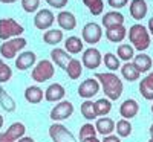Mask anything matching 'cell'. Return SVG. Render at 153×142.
<instances>
[{
	"label": "cell",
	"mask_w": 153,
	"mask_h": 142,
	"mask_svg": "<svg viewBox=\"0 0 153 142\" xmlns=\"http://www.w3.org/2000/svg\"><path fill=\"white\" fill-rule=\"evenodd\" d=\"M68 73V76L71 80H78L81 73H83V63L80 60H76V58H72L68 64V67L65 70Z\"/></svg>",
	"instance_id": "4316f807"
},
{
	"label": "cell",
	"mask_w": 153,
	"mask_h": 142,
	"mask_svg": "<svg viewBox=\"0 0 153 142\" xmlns=\"http://www.w3.org/2000/svg\"><path fill=\"white\" fill-rule=\"evenodd\" d=\"M150 110H152V113H153V104H152V109H150Z\"/></svg>",
	"instance_id": "f907efd6"
},
{
	"label": "cell",
	"mask_w": 153,
	"mask_h": 142,
	"mask_svg": "<svg viewBox=\"0 0 153 142\" xmlns=\"http://www.w3.org/2000/svg\"><path fill=\"white\" fill-rule=\"evenodd\" d=\"M72 58H74V57H72V55H69L65 49L55 47V49L51 50V61H52V63L55 64V66L61 67L63 70H66L68 64H69V61H71Z\"/></svg>",
	"instance_id": "5bb4252c"
},
{
	"label": "cell",
	"mask_w": 153,
	"mask_h": 142,
	"mask_svg": "<svg viewBox=\"0 0 153 142\" xmlns=\"http://www.w3.org/2000/svg\"><path fill=\"white\" fill-rule=\"evenodd\" d=\"M100 83L97 78H87L78 86V96L83 99H91L100 92Z\"/></svg>",
	"instance_id": "8fae6325"
},
{
	"label": "cell",
	"mask_w": 153,
	"mask_h": 142,
	"mask_svg": "<svg viewBox=\"0 0 153 142\" xmlns=\"http://www.w3.org/2000/svg\"><path fill=\"white\" fill-rule=\"evenodd\" d=\"M126 35H127V29L124 28V24L106 29V38L110 43H121L126 38Z\"/></svg>",
	"instance_id": "cb8c5ba5"
},
{
	"label": "cell",
	"mask_w": 153,
	"mask_h": 142,
	"mask_svg": "<svg viewBox=\"0 0 153 142\" xmlns=\"http://www.w3.org/2000/svg\"><path fill=\"white\" fill-rule=\"evenodd\" d=\"M63 38H65V35H63L61 29H48L43 34V41L51 46H57L58 43L63 41Z\"/></svg>",
	"instance_id": "484cf974"
},
{
	"label": "cell",
	"mask_w": 153,
	"mask_h": 142,
	"mask_svg": "<svg viewBox=\"0 0 153 142\" xmlns=\"http://www.w3.org/2000/svg\"><path fill=\"white\" fill-rule=\"evenodd\" d=\"M129 40L135 50L144 52L150 47V32L141 23H135L129 28Z\"/></svg>",
	"instance_id": "7a4b0ae2"
},
{
	"label": "cell",
	"mask_w": 153,
	"mask_h": 142,
	"mask_svg": "<svg viewBox=\"0 0 153 142\" xmlns=\"http://www.w3.org/2000/svg\"><path fill=\"white\" fill-rule=\"evenodd\" d=\"M149 142H153V138H150V141H149Z\"/></svg>",
	"instance_id": "816d5d0a"
},
{
	"label": "cell",
	"mask_w": 153,
	"mask_h": 142,
	"mask_svg": "<svg viewBox=\"0 0 153 142\" xmlns=\"http://www.w3.org/2000/svg\"><path fill=\"white\" fill-rule=\"evenodd\" d=\"M65 95H66V89L60 83H52L45 90V99L49 102H60V101H63Z\"/></svg>",
	"instance_id": "7c38bea8"
},
{
	"label": "cell",
	"mask_w": 153,
	"mask_h": 142,
	"mask_svg": "<svg viewBox=\"0 0 153 142\" xmlns=\"http://www.w3.org/2000/svg\"><path fill=\"white\" fill-rule=\"evenodd\" d=\"M80 142H101L97 136H92V138H86V139H81Z\"/></svg>",
	"instance_id": "7bdbcfd3"
},
{
	"label": "cell",
	"mask_w": 153,
	"mask_h": 142,
	"mask_svg": "<svg viewBox=\"0 0 153 142\" xmlns=\"http://www.w3.org/2000/svg\"><path fill=\"white\" fill-rule=\"evenodd\" d=\"M49 136L52 142H76L74 133L60 122H54L49 127Z\"/></svg>",
	"instance_id": "9c48e42d"
},
{
	"label": "cell",
	"mask_w": 153,
	"mask_h": 142,
	"mask_svg": "<svg viewBox=\"0 0 153 142\" xmlns=\"http://www.w3.org/2000/svg\"><path fill=\"white\" fill-rule=\"evenodd\" d=\"M147 29H149V32L153 35V17L152 18H149V24H147Z\"/></svg>",
	"instance_id": "ee69618b"
},
{
	"label": "cell",
	"mask_w": 153,
	"mask_h": 142,
	"mask_svg": "<svg viewBox=\"0 0 153 142\" xmlns=\"http://www.w3.org/2000/svg\"><path fill=\"white\" fill-rule=\"evenodd\" d=\"M81 63H83V67H86L89 70H95L101 66V63H103V55H101V52L97 47L91 46L89 49L83 50Z\"/></svg>",
	"instance_id": "ba28073f"
},
{
	"label": "cell",
	"mask_w": 153,
	"mask_h": 142,
	"mask_svg": "<svg viewBox=\"0 0 153 142\" xmlns=\"http://www.w3.org/2000/svg\"><path fill=\"white\" fill-rule=\"evenodd\" d=\"M0 106H2V109H3L5 112H8V113L14 112L16 107H17L16 101L12 99V96L6 92L3 87H0Z\"/></svg>",
	"instance_id": "f546056e"
},
{
	"label": "cell",
	"mask_w": 153,
	"mask_h": 142,
	"mask_svg": "<svg viewBox=\"0 0 153 142\" xmlns=\"http://www.w3.org/2000/svg\"><path fill=\"white\" fill-rule=\"evenodd\" d=\"M120 70H121L123 78L126 81H129V83H133V81L139 80V76H141V73L138 72V69L133 66V63H124Z\"/></svg>",
	"instance_id": "d4e9b609"
},
{
	"label": "cell",
	"mask_w": 153,
	"mask_h": 142,
	"mask_svg": "<svg viewBox=\"0 0 153 142\" xmlns=\"http://www.w3.org/2000/svg\"><path fill=\"white\" fill-rule=\"evenodd\" d=\"M129 11H130L132 18H135L136 21H141L147 16L149 8H147L146 0H132L130 6H129Z\"/></svg>",
	"instance_id": "e0dca14e"
},
{
	"label": "cell",
	"mask_w": 153,
	"mask_h": 142,
	"mask_svg": "<svg viewBox=\"0 0 153 142\" xmlns=\"http://www.w3.org/2000/svg\"><path fill=\"white\" fill-rule=\"evenodd\" d=\"M81 37H83V41L87 43V44H97L100 43V40L103 38V29L98 23L95 21H89L83 26V31H81Z\"/></svg>",
	"instance_id": "52a82bcc"
},
{
	"label": "cell",
	"mask_w": 153,
	"mask_h": 142,
	"mask_svg": "<svg viewBox=\"0 0 153 142\" xmlns=\"http://www.w3.org/2000/svg\"><path fill=\"white\" fill-rule=\"evenodd\" d=\"M55 21V16L51 9H40L34 17V26L40 31H48Z\"/></svg>",
	"instance_id": "30bf717a"
},
{
	"label": "cell",
	"mask_w": 153,
	"mask_h": 142,
	"mask_svg": "<svg viewBox=\"0 0 153 142\" xmlns=\"http://www.w3.org/2000/svg\"><path fill=\"white\" fill-rule=\"evenodd\" d=\"M23 26L14 18H0V40L8 41L11 38H17L23 34Z\"/></svg>",
	"instance_id": "277c9868"
},
{
	"label": "cell",
	"mask_w": 153,
	"mask_h": 142,
	"mask_svg": "<svg viewBox=\"0 0 153 142\" xmlns=\"http://www.w3.org/2000/svg\"><path fill=\"white\" fill-rule=\"evenodd\" d=\"M101 23L106 29H110L113 26H121V24H124V16L118 11H109L103 16Z\"/></svg>",
	"instance_id": "ac0fdd59"
},
{
	"label": "cell",
	"mask_w": 153,
	"mask_h": 142,
	"mask_svg": "<svg viewBox=\"0 0 153 142\" xmlns=\"http://www.w3.org/2000/svg\"><path fill=\"white\" fill-rule=\"evenodd\" d=\"M83 46H84V41L80 37L72 35V37H68L65 40V50L68 54H72V55L83 52Z\"/></svg>",
	"instance_id": "7402d4cb"
},
{
	"label": "cell",
	"mask_w": 153,
	"mask_h": 142,
	"mask_svg": "<svg viewBox=\"0 0 153 142\" xmlns=\"http://www.w3.org/2000/svg\"><path fill=\"white\" fill-rule=\"evenodd\" d=\"M55 75V67H54V63L51 60H40L32 69L31 72V78L35 83H45L52 80Z\"/></svg>",
	"instance_id": "3957f363"
},
{
	"label": "cell",
	"mask_w": 153,
	"mask_h": 142,
	"mask_svg": "<svg viewBox=\"0 0 153 142\" xmlns=\"http://www.w3.org/2000/svg\"><path fill=\"white\" fill-rule=\"evenodd\" d=\"M149 132H150V138H153V124L150 125V128H149Z\"/></svg>",
	"instance_id": "7dc6e473"
},
{
	"label": "cell",
	"mask_w": 153,
	"mask_h": 142,
	"mask_svg": "<svg viewBox=\"0 0 153 142\" xmlns=\"http://www.w3.org/2000/svg\"><path fill=\"white\" fill-rule=\"evenodd\" d=\"M74 115V104L71 101H60L58 104H55L49 113V118L54 122H61L69 119Z\"/></svg>",
	"instance_id": "8992f818"
},
{
	"label": "cell",
	"mask_w": 153,
	"mask_h": 142,
	"mask_svg": "<svg viewBox=\"0 0 153 142\" xmlns=\"http://www.w3.org/2000/svg\"><path fill=\"white\" fill-rule=\"evenodd\" d=\"M103 61H104V66L109 69V72H117L118 69H121V63H120V58L115 55V54H112V52H107V54H104V58H103Z\"/></svg>",
	"instance_id": "836d02e7"
},
{
	"label": "cell",
	"mask_w": 153,
	"mask_h": 142,
	"mask_svg": "<svg viewBox=\"0 0 153 142\" xmlns=\"http://www.w3.org/2000/svg\"><path fill=\"white\" fill-rule=\"evenodd\" d=\"M101 142H121V138L118 135H109V136H104V139Z\"/></svg>",
	"instance_id": "60d3db41"
},
{
	"label": "cell",
	"mask_w": 153,
	"mask_h": 142,
	"mask_svg": "<svg viewBox=\"0 0 153 142\" xmlns=\"http://www.w3.org/2000/svg\"><path fill=\"white\" fill-rule=\"evenodd\" d=\"M43 98H45V92L38 86H29L25 90V99L29 104H38V102L43 101Z\"/></svg>",
	"instance_id": "603a6c76"
},
{
	"label": "cell",
	"mask_w": 153,
	"mask_h": 142,
	"mask_svg": "<svg viewBox=\"0 0 153 142\" xmlns=\"http://www.w3.org/2000/svg\"><path fill=\"white\" fill-rule=\"evenodd\" d=\"M35 61H37V55L32 50H26V52H22L16 58V67L19 70H28L35 66Z\"/></svg>",
	"instance_id": "9a60e30c"
},
{
	"label": "cell",
	"mask_w": 153,
	"mask_h": 142,
	"mask_svg": "<svg viewBox=\"0 0 153 142\" xmlns=\"http://www.w3.org/2000/svg\"><path fill=\"white\" fill-rule=\"evenodd\" d=\"M83 3L87 6L89 12L92 16H101L104 11V2L103 0H83Z\"/></svg>",
	"instance_id": "e575fe53"
},
{
	"label": "cell",
	"mask_w": 153,
	"mask_h": 142,
	"mask_svg": "<svg viewBox=\"0 0 153 142\" xmlns=\"http://www.w3.org/2000/svg\"><path fill=\"white\" fill-rule=\"evenodd\" d=\"M138 113H139V104H138V101L133 99V98L126 99L120 106V115L123 116V119L130 121L132 118H135Z\"/></svg>",
	"instance_id": "4fadbf2b"
},
{
	"label": "cell",
	"mask_w": 153,
	"mask_h": 142,
	"mask_svg": "<svg viewBox=\"0 0 153 142\" xmlns=\"http://www.w3.org/2000/svg\"><path fill=\"white\" fill-rule=\"evenodd\" d=\"M95 78L98 80L100 86L103 87L104 95H106L107 99L117 101V99L121 98L124 86H123L121 78L115 72H100V73L95 75Z\"/></svg>",
	"instance_id": "6da1fadb"
},
{
	"label": "cell",
	"mask_w": 153,
	"mask_h": 142,
	"mask_svg": "<svg viewBox=\"0 0 153 142\" xmlns=\"http://www.w3.org/2000/svg\"><path fill=\"white\" fill-rule=\"evenodd\" d=\"M0 128H3V116L0 115Z\"/></svg>",
	"instance_id": "c3c4849f"
},
{
	"label": "cell",
	"mask_w": 153,
	"mask_h": 142,
	"mask_svg": "<svg viewBox=\"0 0 153 142\" xmlns=\"http://www.w3.org/2000/svg\"><path fill=\"white\" fill-rule=\"evenodd\" d=\"M139 93L147 101H153V72L147 73L146 78L139 83Z\"/></svg>",
	"instance_id": "44dd1931"
},
{
	"label": "cell",
	"mask_w": 153,
	"mask_h": 142,
	"mask_svg": "<svg viewBox=\"0 0 153 142\" xmlns=\"http://www.w3.org/2000/svg\"><path fill=\"white\" fill-rule=\"evenodd\" d=\"M117 57L120 60H123L124 63H130V60L135 58V47L132 44L121 43L117 49Z\"/></svg>",
	"instance_id": "83f0119b"
},
{
	"label": "cell",
	"mask_w": 153,
	"mask_h": 142,
	"mask_svg": "<svg viewBox=\"0 0 153 142\" xmlns=\"http://www.w3.org/2000/svg\"><path fill=\"white\" fill-rule=\"evenodd\" d=\"M45 2H46L49 6L55 8V9H63V8L68 5V0H45Z\"/></svg>",
	"instance_id": "f35d334b"
},
{
	"label": "cell",
	"mask_w": 153,
	"mask_h": 142,
	"mask_svg": "<svg viewBox=\"0 0 153 142\" xmlns=\"http://www.w3.org/2000/svg\"><path fill=\"white\" fill-rule=\"evenodd\" d=\"M0 142H14V141L9 139V136L5 132H2V133H0Z\"/></svg>",
	"instance_id": "b9f144b4"
},
{
	"label": "cell",
	"mask_w": 153,
	"mask_h": 142,
	"mask_svg": "<svg viewBox=\"0 0 153 142\" xmlns=\"http://www.w3.org/2000/svg\"><path fill=\"white\" fill-rule=\"evenodd\" d=\"M95 128L100 135L103 136H109L113 133L115 130V122L112 118H107V116H103V118H98L95 122Z\"/></svg>",
	"instance_id": "ffe728a7"
},
{
	"label": "cell",
	"mask_w": 153,
	"mask_h": 142,
	"mask_svg": "<svg viewBox=\"0 0 153 142\" xmlns=\"http://www.w3.org/2000/svg\"><path fill=\"white\" fill-rule=\"evenodd\" d=\"M133 66L138 69L139 73H147V72H150V69L153 66V60L150 55L139 52V55H135V58H133Z\"/></svg>",
	"instance_id": "d6986e66"
},
{
	"label": "cell",
	"mask_w": 153,
	"mask_h": 142,
	"mask_svg": "<svg viewBox=\"0 0 153 142\" xmlns=\"http://www.w3.org/2000/svg\"><path fill=\"white\" fill-rule=\"evenodd\" d=\"M132 124L127 119H120L117 124H115V130H117V135L120 138H129L132 135Z\"/></svg>",
	"instance_id": "d6a6232c"
},
{
	"label": "cell",
	"mask_w": 153,
	"mask_h": 142,
	"mask_svg": "<svg viewBox=\"0 0 153 142\" xmlns=\"http://www.w3.org/2000/svg\"><path fill=\"white\" fill-rule=\"evenodd\" d=\"M11 76H12V70L11 67L8 66V64H2L0 66V83H8L11 80Z\"/></svg>",
	"instance_id": "74e56055"
},
{
	"label": "cell",
	"mask_w": 153,
	"mask_h": 142,
	"mask_svg": "<svg viewBox=\"0 0 153 142\" xmlns=\"http://www.w3.org/2000/svg\"><path fill=\"white\" fill-rule=\"evenodd\" d=\"M57 23L63 31H74L76 28V18L71 11H61L57 16Z\"/></svg>",
	"instance_id": "2e32d148"
},
{
	"label": "cell",
	"mask_w": 153,
	"mask_h": 142,
	"mask_svg": "<svg viewBox=\"0 0 153 142\" xmlns=\"http://www.w3.org/2000/svg\"><path fill=\"white\" fill-rule=\"evenodd\" d=\"M0 2H2V3H6V5H8V3H16L17 0H0Z\"/></svg>",
	"instance_id": "bcb514c9"
},
{
	"label": "cell",
	"mask_w": 153,
	"mask_h": 142,
	"mask_svg": "<svg viewBox=\"0 0 153 142\" xmlns=\"http://www.w3.org/2000/svg\"><path fill=\"white\" fill-rule=\"evenodd\" d=\"M2 64H3V60H2V58H0V66H2Z\"/></svg>",
	"instance_id": "681fc988"
},
{
	"label": "cell",
	"mask_w": 153,
	"mask_h": 142,
	"mask_svg": "<svg viewBox=\"0 0 153 142\" xmlns=\"http://www.w3.org/2000/svg\"><path fill=\"white\" fill-rule=\"evenodd\" d=\"M5 133L9 136V139L17 142L19 139H22L25 136V133H26V127H25V124H22V122H14V124L9 125V128Z\"/></svg>",
	"instance_id": "f1b7e54d"
},
{
	"label": "cell",
	"mask_w": 153,
	"mask_h": 142,
	"mask_svg": "<svg viewBox=\"0 0 153 142\" xmlns=\"http://www.w3.org/2000/svg\"><path fill=\"white\" fill-rule=\"evenodd\" d=\"M112 110V101L107 98H100L95 101V113L97 116H107Z\"/></svg>",
	"instance_id": "1f68e13d"
},
{
	"label": "cell",
	"mask_w": 153,
	"mask_h": 142,
	"mask_svg": "<svg viewBox=\"0 0 153 142\" xmlns=\"http://www.w3.org/2000/svg\"><path fill=\"white\" fill-rule=\"evenodd\" d=\"M26 43H28V41H26V38H23V37L11 38V40L2 43V46H0V55H2L3 58H6V60L14 58L22 49H25Z\"/></svg>",
	"instance_id": "5b68a950"
},
{
	"label": "cell",
	"mask_w": 153,
	"mask_h": 142,
	"mask_svg": "<svg viewBox=\"0 0 153 142\" xmlns=\"http://www.w3.org/2000/svg\"><path fill=\"white\" fill-rule=\"evenodd\" d=\"M97 128L92 122H86L80 127V141L81 139H86V138H92V136H97Z\"/></svg>",
	"instance_id": "d590c367"
},
{
	"label": "cell",
	"mask_w": 153,
	"mask_h": 142,
	"mask_svg": "<svg viewBox=\"0 0 153 142\" xmlns=\"http://www.w3.org/2000/svg\"><path fill=\"white\" fill-rule=\"evenodd\" d=\"M80 112L83 115V118L87 119V121H94V119L98 118L97 113H95V102H92L91 99H84V102L80 107Z\"/></svg>",
	"instance_id": "4dcf8cb0"
},
{
	"label": "cell",
	"mask_w": 153,
	"mask_h": 142,
	"mask_svg": "<svg viewBox=\"0 0 153 142\" xmlns=\"http://www.w3.org/2000/svg\"><path fill=\"white\" fill-rule=\"evenodd\" d=\"M22 6L25 9V12H28V14H32L38 9L40 6V0H22Z\"/></svg>",
	"instance_id": "8d00e7d4"
},
{
	"label": "cell",
	"mask_w": 153,
	"mask_h": 142,
	"mask_svg": "<svg viewBox=\"0 0 153 142\" xmlns=\"http://www.w3.org/2000/svg\"><path fill=\"white\" fill-rule=\"evenodd\" d=\"M17 142H35V141H34L32 138H29V136H23V138H22V139H19Z\"/></svg>",
	"instance_id": "f6af8a7d"
},
{
	"label": "cell",
	"mask_w": 153,
	"mask_h": 142,
	"mask_svg": "<svg viewBox=\"0 0 153 142\" xmlns=\"http://www.w3.org/2000/svg\"><path fill=\"white\" fill-rule=\"evenodd\" d=\"M107 3L113 9H121V8H124L127 3H129V0H107Z\"/></svg>",
	"instance_id": "ab89813d"
}]
</instances>
